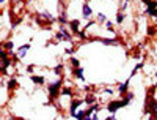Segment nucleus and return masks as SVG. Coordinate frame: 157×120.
Instances as JSON below:
<instances>
[{
  "instance_id": "obj_1",
  "label": "nucleus",
  "mask_w": 157,
  "mask_h": 120,
  "mask_svg": "<svg viewBox=\"0 0 157 120\" xmlns=\"http://www.w3.org/2000/svg\"><path fill=\"white\" fill-rule=\"evenodd\" d=\"M60 87H61V79L57 81V82H54V84H50V85H47V90H49V95H50V101L57 100Z\"/></svg>"
},
{
  "instance_id": "obj_2",
  "label": "nucleus",
  "mask_w": 157,
  "mask_h": 120,
  "mask_svg": "<svg viewBox=\"0 0 157 120\" xmlns=\"http://www.w3.org/2000/svg\"><path fill=\"white\" fill-rule=\"evenodd\" d=\"M129 103H131V101H129L127 98H124V100H121V101H110V103H109V106H107V109H109V111H110L112 114H113V112H116L120 107L127 106Z\"/></svg>"
},
{
  "instance_id": "obj_3",
  "label": "nucleus",
  "mask_w": 157,
  "mask_h": 120,
  "mask_svg": "<svg viewBox=\"0 0 157 120\" xmlns=\"http://www.w3.org/2000/svg\"><path fill=\"white\" fill-rule=\"evenodd\" d=\"M2 59H3V60H2V73H3V74H8L7 70H8V67L11 65V60L8 59V52L5 51V49L2 51Z\"/></svg>"
},
{
  "instance_id": "obj_4",
  "label": "nucleus",
  "mask_w": 157,
  "mask_h": 120,
  "mask_svg": "<svg viewBox=\"0 0 157 120\" xmlns=\"http://www.w3.org/2000/svg\"><path fill=\"white\" fill-rule=\"evenodd\" d=\"M55 38L57 40H66V41H72V36L69 35V32L65 29V27H60V30H58V33L55 35Z\"/></svg>"
},
{
  "instance_id": "obj_5",
  "label": "nucleus",
  "mask_w": 157,
  "mask_h": 120,
  "mask_svg": "<svg viewBox=\"0 0 157 120\" xmlns=\"http://www.w3.org/2000/svg\"><path fill=\"white\" fill-rule=\"evenodd\" d=\"M83 103H85L83 100H72V103H71V112H69L72 117H76V114H77V112H76V109L80 106V104H83Z\"/></svg>"
},
{
  "instance_id": "obj_6",
  "label": "nucleus",
  "mask_w": 157,
  "mask_h": 120,
  "mask_svg": "<svg viewBox=\"0 0 157 120\" xmlns=\"http://www.w3.org/2000/svg\"><path fill=\"white\" fill-rule=\"evenodd\" d=\"M129 82H131V78H129L126 82H123V84L118 85V90H120V93H123V95L127 93V92H129Z\"/></svg>"
},
{
  "instance_id": "obj_7",
  "label": "nucleus",
  "mask_w": 157,
  "mask_h": 120,
  "mask_svg": "<svg viewBox=\"0 0 157 120\" xmlns=\"http://www.w3.org/2000/svg\"><path fill=\"white\" fill-rule=\"evenodd\" d=\"M82 14H83V18H90V16L93 14V11H91V8H90V5L88 3H83V8H82Z\"/></svg>"
},
{
  "instance_id": "obj_8",
  "label": "nucleus",
  "mask_w": 157,
  "mask_h": 120,
  "mask_svg": "<svg viewBox=\"0 0 157 120\" xmlns=\"http://www.w3.org/2000/svg\"><path fill=\"white\" fill-rule=\"evenodd\" d=\"M93 40H101L104 43V44H107V46H118L120 43H118V40H107V38H93Z\"/></svg>"
},
{
  "instance_id": "obj_9",
  "label": "nucleus",
  "mask_w": 157,
  "mask_h": 120,
  "mask_svg": "<svg viewBox=\"0 0 157 120\" xmlns=\"http://www.w3.org/2000/svg\"><path fill=\"white\" fill-rule=\"evenodd\" d=\"M72 74H74L76 76V78H78V79H85V76H83V68H80V67H78V68H74V70H72Z\"/></svg>"
},
{
  "instance_id": "obj_10",
  "label": "nucleus",
  "mask_w": 157,
  "mask_h": 120,
  "mask_svg": "<svg viewBox=\"0 0 157 120\" xmlns=\"http://www.w3.org/2000/svg\"><path fill=\"white\" fill-rule=\"evenodd\" d=\"M83 101H85V104H90V106L96 104V98H94V95H87L85 98H83Z\"/></svg>"
},
{
  "instance_id": "obj_11",
  "label": "nucleus",
  "mask_w": 157,
  "mask_h": 120,
  "mask_svg": "<svg viewBox=\"0 0 157 120\" xmlns=\"http://www.w3.org/2000/svg\"><path fill=\"white\" fill-rule=\"evenodd\" d=\"M78 21L77 19H74V21H69V27H71V30L74 32V33H78Z\"/></svg>"
},
{
  "instance_id": "obj_12",
  "label": "nucleus",
  "mask_w": 157,
  "mask_h": 120,
  "mask_svg": "<svg viewBox=\"0 0 157 120\" xmlns=\"http://www.w3.org/2000/svg\"><path fill=\"white\" fill-rule=\"evenodd\" d=\"M29 49H30V44H24V46H21V47H19V52H18V56L22 59V57H24L25 54H27V51H29Z\"/></svg>"
},
{
  "instance_id": "obj_13",
  "label": "nucleus",
  "mask_w": 157,
  "mask_h": 120,
  "mask_svg": "<svg viewBox=\"0 0 157 120\" xmlns=\"http://www.w3.org/2000/svg\"><path fill=\"white\" fill-rule=\"evenodd\" d=\"M32 81H33V82H35V84L44 85V81H46V79H44L43 76H32Z\"/></svg>"
},
{
  "instance_id": "obj_14",
  "label": "nucleus",
  "mask_w": 157,
  "mask_h": 120,
  "mask_svg": "<svg viewBox=\"0 0 157 120\" xmlns=\"http://www.w3.org/2000/svg\"><path fill=\"white\" fill-rule=\"evenodd\" d=\"M58 22L63 25V24H66V11L65 10H61V14L58 16Z\"/></svg>"
},
{
  "instance_id": "obj_15",
  "label": "nucleus",
  "mask_w": 157,
  "mask_h": 120,
  "mask_svg": "<svg viewBox=\"0 0 157 120\" xmlns=\"http://www.w3.org/2000/svg\"><path fill=\"white\" fill-rule=\"evenodd\" d=\"M7 85H8V89H10V90H14L16 87H18V81H16V79H10Z\"/></svg>"
},
{
  "instance_id": "obj_16",
  "label": "nucleus",
  "mask_w": 157,
  "mask_h": 120,
  "mask_svg": "<svg viewBox=\"0 0 157 120\" xmlns=\"http://www.w3.org/2000/svg\"><path fill=\"white\" fill-rule=\"evenodd\" d=\"M13 47H14L13 41H5L3 43V49H5V51H13Z\"/></svg>"
},
{
  "instance_id": "obj_17",
  "label": "nucleus",
  "mask_w": 157,
  "mask_h": 120,
  "mask_svg": "<svg viewBox=\"0 0 157 120\" xmlns=\"http://www.w3.org/2000/svg\"><path fill=\"white\" fill-rule=\"evenodd\" d=\"M146 14H149V16H154V18H157V8H146V11H145Z\"/></svg>"
},
{
  "instance_id": "obj_18",
  "label": "nucleus",
  "mask_w": 157,
  "mask_h": 120,
  "mask_svg": "<svg viewBox=\"0 0 157 120\" xmlns=\"http://www.w3.org/2000/svg\"><path fill=\"white\" fill-rule=\"evenodd\" d=\"M123 21H124V13L120 11V13L116 14V22H118V24H123Z\"/></svg>"
},
{
  "instance_id": "obj_19",
  "label": "nucleus",
  "mask_w": 157,
  "mask_h": 120,
  "mask_svg": "<svg viewBox=\"0 0 157 120\" xmlns=\"http://www.w3.org/2000/svg\"><path fill=\"white\" fill-rule=\"evenodd\" d=\"M71 65H72L74 68H78V67H80V65H78V60H77L76 57H72V59H71Z\"/></svg>"
},
{
  "instance_id": "obj_20",
  "label": "nucleus",
  "mask_w": 157,
  "mask_h": 120,
  "mask_svg": "<svg viewBox=\"0 0 157 120\" xmlns=\"http://www.w3.org/2000/svg\"><path fill=\"white\" fill-rule=\"evenodd\" d=\"M72 93V90L69 89V87H65L63 90H61V95H71Z\"/></svg>"
},
{
  "instance_id": "obj_21",
  "label": "nucleus",
  "mask_w": 157,
  "mask_h": 120,
  "mask_svg": "<svg viewBox=\"0 0 157 120\" xmlns=\"http://www.w3.org/2000/svg\"><path fill=\"white\" fill-rule=\"evenodd\" d=\"M98 21H101V22H107V18H105L102 13H99L98 14Z\"/></svg>"
},
{
  "instance_id": "obj_22",
  "label": "nucleus",
  "mask_w": 157,
  "mask_h": 120,
  "mask_svg": "<svg viewBox=\"0 0 157 120\" xmlns=\"http://www.w3.org/2000/svg\"><path fill=\"white\" fill-rule=\"evenodd\" d=\"M61 70H63V65H57V67H55V70H54V71H55V74H60L61 73Z\"/></svg>"
},
{
  "instance_id": "obj_23",
  "label": "nucleus",
  "mask_w": 157,
  "mask_h": 120,
  "mask_svg": "<svg viewBox=\"0 0 157 120\" xmlns=\"http://www.w3.org/2000/svg\"><path fill=\"white\" fill-rule=\"evenodd\" d=\"M156 32H157V27H149V29H148V35H154Z\"/></svg>"
},
{
  "instance_id": "obj_24",
  "label": "nucleus",
  "mask_w": 157,
  "mask_h": 120,
  "mask_svg": "<svg viewBox=\"0 0 157 120\" xmlns=\"http://www.w3.org/2000/svg\"><path fill=\"white\" fill-rule=\"evenodd\" d=\"M148 7L149 8H157V2H156V0H151V2L148 3Z\"/></svg>"
},
{
  "instance_id": "obj_25",
  "label": "nucleus",
  "mask_w": 157,
  "mask_h": 120,
  "mask_svg": "<svg viewBox=\"0 0 157 120\" xmlns=\"http://www.w3.org/2000/svg\"><path fill=\"white\" fill-rule=\"evenodd\" d=\"M105 29H109V30H112L113 29V24L110 22V21H107V22H105Z\"/></svg>"
},
{
  "instance_id": "obj_26",
  "label": "nucleus",
  "mask_w": 157,
  "mask_h": 120,
  "mask_svg": "<svg viewBox=\"0 0 157 120\" xmlns=\"http://www.w3.org/2000/svg\"><path fill=\"white\" fill-rule=\"evenodd\" d=\"M104 92H105V93H110V95H112V93H113V90H112V89H105Z\"/></svg>"
},
{
  "instance_id": "obj_27",
  "label": "nucleus",
  "mask_w": 157,
  "mask_h": 120,
  "mask_svg": "<svg viewBox=\"0 0 157 120\" xmlns=\"http://www.w3.org/2000/svg\"><path fill=\"white\" fill-rule=\"evenodd\" d=\"M105 120H116V119H115L113 116H112V117H107V119H105Z\"/></svg>"
},
{
  "instance_id": "obj_28",
  "label": "nucleus",
  "mask_w": 157,
  "mask_h": 120,
  "mask_svg": "<svg viewBox=\"0 0 157 120\" xmlns=\"http://www.w3.org/2000/svg\"><path fill=\"white\" fill-rule=\"evenodd\" d=\"M149 120H157V117H154V116H149Z\"/></svg>"
},
{
  "instance_id": "obj_29",
  "label": "nucleus",
  "mask_w": 157,
  "mask_h": 120,
  "mask_svg": "<svg viewBox=\"0 0 157 120\" xmlns=\"http://www.w3.org/2000/svg\"><path fill=\"white\" fill-rule=\"evenodd\" d=\"M142 2H143V3H146V5H148V3L151 2V0H142Z\"/></svg>"
},
{
  "instance_id": "obj_30",
  "label": "nucleus",
  "mask_w": 157,
  "mask_h": 120,
  "mask_svg": "<svg viewBox=\"0 0 157 120\" xmlns=\"http://www.w3.org/2000/svg\"><path fill=\"white\" fill-rule=\"evenodd\" d=\"M16 120H25V119H21V117H18V119H16Z\"/></svg>"
}]
</instances>
